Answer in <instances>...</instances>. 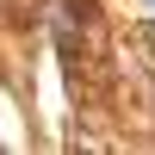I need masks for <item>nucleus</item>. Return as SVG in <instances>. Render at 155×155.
Wrapping results in <instances>:
<instances>
[{
  "label": "nucleus",
  "mask_w": 155,
  "mask_h": 155,
  "mask_svg": "<svg viewBox=\"0 0 155 155\" xmlns=\"http://www.w3.org/2000/svg\"><path fill=\"white\" fill-rule=\"evenodd\" d=\"M149 6H155V0H149Z\"/></svg>",
  "instance_id": "f257e3e1"
}]
</instances>
